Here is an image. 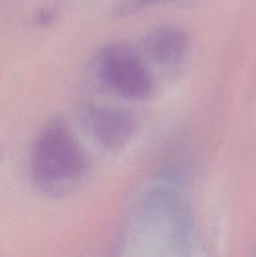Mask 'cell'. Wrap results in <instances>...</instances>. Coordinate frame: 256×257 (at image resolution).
Instances as JSON below:
<instances>
[{"label":"cell","instance_id":"1","mask_svg":"<svg viewBox=\"0 0 256 257\" xmlns=\"http://www.w3.org/2000/svg\"><path fill=\"white\" fill-rule=\"evenodd\" d=\"M32 175L49 193L72 187L87 170V158L74 136L60 120L49 123L33 146Z\"/></svg>","mask_w":256,"mask_h":257},{"label":"cell","instance_id":"2","mask_svg":"<svg viewBox=\"0 0 256 257\" xmlns=\"http://www.w3.org/2000/svg\"><path fill=\"white\" fill-rule=\"evenodd\" d=\"M98 73L109 89L127 99H147L155 89L147 67L127 45L105 48L99 57Z\"/></svg>","mask_w":256,"mask_h":257},{"label":"cell","instance_id":"3","mask_svg":"<svg viewBox=\"0 0 256 257\" xmlns=\"http://www.w3.org/2000/svg\"><path fill=\"white\" fill-rule=\"evenodd\" d=\"M82 119L93 138L109 151L127 146L137 130L135 115L115 108L87 105L82 112Z\"/></svg>","mask_w":256,"mask_h":257},{"label":"cell","instance_id":"4","mask_svg":"<svg viewBox=\"0 0 256 257\" xmlns=\"http://www.w3.org/2000/svg\"><path fill=\"white\" fill-rule=\"evenodd\" d=\"M145 50L151 59L162 65L181 62L190 47L188 35L176 27H161L146 37Z\"/></svg>","mask_w":256,"mask_h":257},{"label":"cell","instance_id":"5","mask_svg":"<svg viewBox=\"0 0 256 257\" xmlns=\"http://www.w3.org/2000/svg\"><path fill=\"white\" fill-rule=\"evenodd\" d=\"M163 2H170V0H128L127 4L124 5L125 10H130L132 8H142L147 7V5L157 4V3H163Z\"/></svg>","mask_w":256,"mask_h":257},{"label":"cell","instance_id":"6","mask_svg":"<svg viewBox=\"0 0 256 257\" xmlns=\"http://www.w3.org/2000/svg\"><path fill=\"white\" fill-rule=\"evenodd\" d=\"M53 19H54V13L49 9L42 10L37 17V22L40 25H49L53 22Z\"/></svg>","mask_w":256,"mask_h":257}]
</instances>
